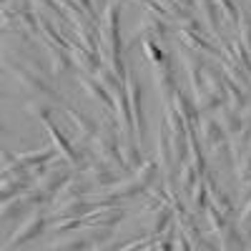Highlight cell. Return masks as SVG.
Returning <instances> with one entry per match:
<instances>
[{
    "label": "cell",
    "instance_id": "obj_4",
    "mask_svg": "<svg viewBox=\"0 0 251 251\" xmlns=\"http://www.w3.org/2000/svg\"><path fill=\"white\" fill-rule=\"evenodd\" d=\"M40 231H43V216L40 214H35V216H30L25 224H23V228H18V231L13 234V239H10V246H15V244H20L23 239H33V236H38Z\"/></svg>",
    "mask_w": 251,
    "mask_h": 251
},
{
    "label": "cell",
    "instance_id": "obj_6",
    "mask_svg": "<svg viewBox=\"0 0 251 251\" xmlns=\"http://www.w3.org/2000/svg\"><path fill=\"white\" fill-rule=\"evenodd\" d=\"M156 86H158V91H161L163 98H171V93H174V73H171V66H166V63L156 66Z\"/></svg>",
    "mask_w": 251,
    "mask_h": 251
},
{
    "label": "cell",
    "instance_id": "obj_11",
    "mask_svg": "<svg viewBox=\"0 0 251 251\" xmlns=\"http://www.w3.org/2000/svg\"><path fill=\"white\" fill-rule=\"evenodd\" d=\"M176 106H178V111L183 113V121H186V123H194V121H196V108L191 106V100H186L181 93L176 96Z\"/></svg>",
    "mask_w": 251,
    "mask_h": 251
},
{
    "label": "cell",
    "instance_id": "obj_5",
    "mask_svg": "<svg viewBox=\"0 0 251 251\" xmlns=\"http://www.w3.org/2000/svg\"><path fill=\"white\" fill-rule=\"evenodd\" d=\"M13 73H15V78L23 83L25 88H30L33 93H46V96H55L53 93V88L50 86H46L43 80H40L35 73H28V71H20V68H13Z\"/></svg>",
    "mask_w": 251,
    "mask_h": 251
},
{
    "label": "cell",
    "instance_id": "obj_13",
    "mask_svg": "<svg viewBox=\"0 0 251 251\" xmlns=\"http://www.w3.org/2000/svg\"><path fill=\"white\" fill-rule=\"evenodd\" d=\"M249 226H251V203L246 206V211L241 216V228H249Z\"/></svg>",
    "mask_w": 251,
    "mask_h": 251
},
{
    "label": "cell",
    "instance_id": "obj_9",
    "mask_svg": "<svg viewBox=\"0 0 251 251\" xmlns=\"http://www.w3.org/2000/svg\"><path fill=\"white\" fill-rule=\"evenodd\" d=\"M123 219V211L121 208H113V211H103V214H96V216H86L83 221H86L88 226H100V224H116Z\"/></svg>",
    "mask_w": 251,
    "mask_h": 251
},
{
    "label": "cell",
    "instance_id": "obj_8",
    "mask_svg": "<svg viewBox=\"0 0 251 251\" xmlns=\"http://www.w3.org/2000/svg\"><path fill=\"white\" fill-rule=\"evenodd\" d=\"M201 138H203V143L206 146H219V143H224V131H221V123L219 121H203V126H201Z\"/></svg>",
    "mask_w": 251,
    "mask_h": 251
},
{
    "label": "cell",
    "instance_id": "obj_3",
    "mask_svg": "<svg viewBox=\"0 0 251 251\" xmlns=\"http://www.w3.org/2000/svg\"><path fill=\"white\" fill-rule=\"evenodd\" d=\"M66 181H68V171L60 166V169H55L53 174H50V171H46L43 176L38 178V186H35V188H40L43 194H48V196H50L53 191H58L60 186H66Z\"/></svg>",
    "mask_w": 251,
    "mask_h": 251
},
{
    "label": "cell",
    "instance_id": "obj_2",
    "mask_svg": "<svg viewBox=\"0 0 251 251\" xmlns=\"http://www.w3.org/2000/svg\"><path fill=\"white\" fill-rule=\"evenodd\" d=\"M128 83H126V93H128V108L133 111V126H136V138H141L143 133V113H141V88L136 83V75L128 73V78H126Z\"/></svg>",
    "mask_w": 251,
    "mask_h": 251
},
{
    "label": "cell",
    "instance_id": "obj_12",
    "mask_svg": "<svg viewBox=\"0 0 251 251\" xmlns=\"http://www.w3.org/2000/svg\"><path fill=\"white\" fill-rule=\"evenodd\" d=\"M50 55H53V71L55 73H63V71H68L73 63L68 60V55L66 53H60L58 48H50Z\"/></svg>",
    "mask_w": 251,
    "mask_h": 251
},
{
    "label": "cell",
    "instance_id": "obj_10",
    "mask_svg": "<svg viewBox=\"0 0 251 251\" xmlns=\"http://www.w3.org/2000/svg\"><path fill=\"white\" fill-rule=\"evenodd\" d=\"M221 128H226L228 133H234V136H236V133L244 128V121H241L234 111H228V108H226V111H224V121H221Z\"/></svg>",
    "mask_w": 251,
    "mask_h": 251
},
{
    "label": "cell",
    "instance_id": "obj_14",
    "mask_svg": "<svg viewBox=\"0 0 251 251\" xmlns=\"http://www.w3.org/2000/svg\"><path fill=\"white\" fill-rule=\"evenodd\" d=\"M176 3H181V5H188V3H191V0H176Z\"/></svg>",
    "mask_w": 251,
    "mask_h": 251
},
{
    "label": "cell",
    "instance_id": "obj_1",
    "mask_svg": "<svg viewBox=\"0 0 251 251\" xmlns=\"http://www.w3.org/2000/svg\"><path fill=\"white\" fill-rule=\"evenodd\" d=\"M118 13H121V3H113L106 8V18L100 23V48H103V60L113 66V73L121 78L123 75V66H121V40H118Z\"/></svg>",
    "mask_w": 251,
    "mask_h": 251
},
{
    "label": "cell",
    "instance_id": "obj_7",
    "mask_svg": "<svg viewBox=\"0 0 251 251\" xmlns=\"http://www.w3.org/2000/svg\"><path fill=\"white\" fill-rule=\"evenodd\" d=\"M208 221H211V226L216 228V234H219L226 244H236V234L231 231V226L221 219V211H216V208H208Z\"/></svg>",
    "mask_w": 251,
    "mask_h": 251
}]
</instances>
